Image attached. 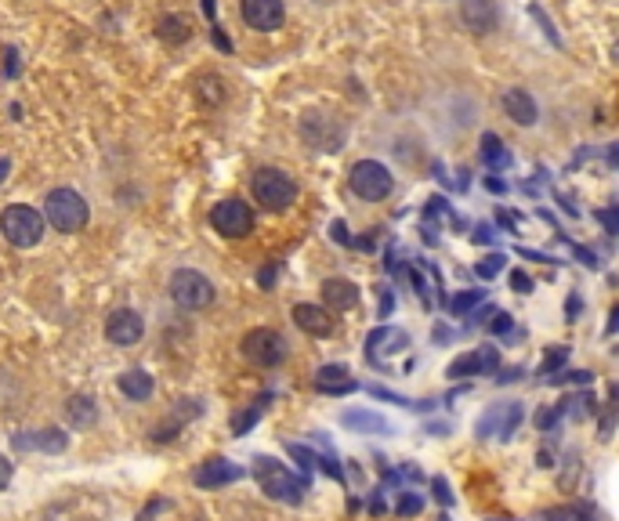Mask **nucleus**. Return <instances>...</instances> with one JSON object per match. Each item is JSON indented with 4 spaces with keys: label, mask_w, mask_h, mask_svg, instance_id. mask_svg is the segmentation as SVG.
<instances>
[{
    "label": "nucleus",
    "mask_w": 619,
    "mask_h": 521,
    "mask_svg": "<svg viewBox=\"0 0 619 521\" xmlns=\"http://www.w3.org/2000/svg\"><path fill=\"white\" fill-rule=\"evenodd\" d=\"M44 214H48V221L58 228V232H66V236H73V232H84L87 218H91V210H87L84 196L73 189H51L48 199H44Z\"/></svg>",
    "instance_id": "1"
},
{
    "label": "nucleus",
    "mask_w": 619,
    "mask_h": 521,
    "mask_svg": "<svg viewBox=\"0 0 619 521\" xmlns=\"http://www.w3.org/2000/svg\"><path fill=\"white\" fill-rule=\"evenodd\" d=\"M254 199H258L261 207L272 210V214H283V210H290V203L297 199V181L290 178L286 171H279V167H261L258 174H254Z\"/></svg>",
    "instance_id": "2"
},
{
    "label": "nucleus",
    "mask_w": 619,
    "mask_h": 521,
    "mask_svg": "<svg viewBox=\"0 0 619 521\" xmlns=\"http://www.w3.org/2000/svg\"><path fill=\"white\" fill-rule=\"evenodd\" d=\"M0 232H4L11 247L29 250L37 247L40 236H44V218H40V210L15 203V207H4V214H0Z\"/></svg>",
    "instance_id": "3"
},
{
    "label": "nucleus",
    "mask_w": 619,
    "mask_h": 521,
    "mask_svg": "<svg viewBox=\"0 0 619 521\" xmlns=\"http://www.w3.org/2000/svg\"><path fill=\"white\" fill-rule=\"evenodd\" d=\"M301 138L315 152H341L348 142V127L330 113H305L301 116Z\"/></svg>",
    "instance_id": "4"
},
{
    "label": "nucleus",
    "mask_w": 619,
    "mask_h": 521,
    "mask_svg": "<svg viewBox=\"0 0 619 521\" xmlns=\"http://www.w3.org/2000/svg\"><path fill=\"white\" fill-rule=\"evenodd\" d=\"M171 297L185 312H200V308L214 304V283L203 272H196V268H178L171 275Z\"/></svg>",
    "instance_id": "5"
},
{
    "label": "nucleus",
    "mask_w": 619,
    "mask_h": 521,
    "mask_svg": "<svg viewBox=\"0 0 619 521\" xmlns=\"http://www.w3.org/2000/svg\"><path fill=\"white\" fill-rule=\"evenodd\" d=\"M352 192L366 203H377V199H388L391 189H395V178L388 174V167L377 160H359L352 167V178H348Z\"/></svg>",
    "instance_id": "6"
},
{
    "label": "nucleus",
    "mask_w": 619,
    "mask_h": 521,
    "mask_svg": "<svg viewBox=\"0 0 619 521\" xmlns=\"http://www.w3.org/2000/svg\"><path fill=\"white\" fill-rule=\"evenodd\" d=\"M254 464H258L254 474H258L261 489H265L268 496H276V500H286V503H301V496H305V482H301V478H294L283 464L268 460V456H261Z\"/></svg>",
    "instance_id": "7"
},
{
    "label": "nucleus",
    "mask_w": 619,
    "mask_h": 521,
    "mask_svg": "<svg viewBox=\"0 0 619 521\" xmlns=\"http://www.w3.org/2000/svg\"><path fill=\"white\" fill-rule=\"evenodd\" d=\"M210 225L214 232H221L225 239H243L254 232V210L243 199H221L210 210Z\"/></svg>",
    "instance_id": "8"
},
{
    "label": "nucleus",
    "mask_w": 619,
    "mask_h": 521,
    "mask_svg": "<svg viewBox=\"0 0 619 521\" xmlns=\"http://www.w3.org/2000/svg\"><path fill=\"white\" fill-rule=\"evenodd\" d=\"M239 348H243V355H247L254 366H261V370H272V366H279V362L286 359V341H283V333H276V330H250Z\"/></svg>",
    "instance_id": "9"
},
{
    "label": "nucleus",
    "mask_w": 619,
    "mask_h": 521,
    "mask_svg": "<svg viewBox=\"0 0 619 521\" xmlns=\"http://www.w3.org/2000/svg\"><path fill=\"white\" fill-rule=\"evenodd\" d=\"M239 15L258 33H272V29H279L286 22L283 0H239Z\"/></svg>",
    "instance_id": "10"
},
{
    "label": "nucleus",
    "mask_w": 619,
    "mask_h": 521,
    "mask_svg": "<svg viewBox=\"0 0 619 521\" xmlns=\"http://www.w3.org/2000/svg\"><path fill=\"white\" fill-rule=\"evenodd\" d=\"M522 424V406L518 402H504V406H493L486 417L478 420V435L482 438H511L515 427Z\"/></svg>",
    "instance_id": "11"
},
{
    "label": "nucleus",
    "mask_w": 619,
    "mask_h": 521,
    "mask_svg": "<svg viewBox=\"0 0 619 521\" xmlns=\"http://www.w3.org/2000/svg\"><path fill=\"white\" fill-rule=\"evenodd\" d=\"M145 333V323L142 315L131 312V308H120V312H113L109 319H105V337L113 344H120V348H131V344L142 341Z\"/></svg>",
    "instance_id": "12"
},
{
    "label": "nucleus",
    "mask_w": 619,
    "mask_h": 521,
    "mask_svg": "<svg viewBox=\"0 0 619 521\" xmlns=\"http://www.w3.org/2000/svg\"><path fill=\"white\" fill-rule=\"evenodd\" d=\"M496 19H500L496 0H460V22H464L471 33H478V37L493 33Z\"/></svg>",
    "instance_id": "13"
},
{
    "label": "nucleus",
    "mask_w": 619,
    "mask_h": 521,
    "mask_svg": "<svg viewBox=\"0 0 619 521\" xmlns=\"http://www.w3.org/2000/svg\"><path fill=\"white\" fill-rule=\"evenodd\" d=\"M69 446V435L48 427V431H22L15 435V449H26V453H62Z\"/></svg>",
    "instance_id": "14"
},
{
    "label": "nucleus",
    "mask_w": 619,
    "mask_h": 521,
    "mask_svg": "<svg viewBox=\"0 0 619 521\" xmlns=\"http://www.w3.org/2000/svg\"><path fill=\"white\" fill-rule=\"evenodd\" d=\"M243 478V467L232 464V460H207V464H200V471H196V485L200 489H221V485H232Z\"/></svg>",
    "instance_id": "15"
},
{
    "label": "nucleus",
    "mask_w": 619,
    "mask_h": 521,
    "mask_svg": "<svg viewBox=\"0 0 619 521\" xmlns=\"http://www.w3.org/2000/svg\"><path fill=\"white\" fill-rule=\"evenodd\" d=\"M504 113L511 116L518 127H533L536 120H540V109H536L533 95H529V91H522V87H511V91H504Z\"/></svg>",
    "instance_id": "16"
},
{
    "label": "nucleus",
    "mask_w": 619,
    "mask_h": 521,
    "mask_svg": "<svg viewBox=\"0 0 619 521\" xmlns=\"http://www.w3.org/2000/svg\"><path fill=\"white\" fill-rule=\"evenodd\" d=\"M294 323L301 326L305 333H312V337H330V333L337 330V323L330 319V312L319 308V304H297Z\"/></svg>",
    "instance_id": "17"
},
{
    "label": "nucleus",
    "mask_w": 619,
    "mask_h": 521,
    "mask_svg": "<svg viewBox=\"0 0 619 521\" xmlns=\"http://www.w3.org/2000/svg\"><path fill=\"white\" fill-rule=\"evenodd\" d=\"M323 301L334 308V312H348L359 304V286L348 283V279H326L323 283Z\"/></svg>",
    "instance_id": "18"
},
{
    "label": "nucleus",
    "mask_w": 619,
    "mask_h": 521,
    "mask_svg": "<svg viewBox=\"0 0 619 521\" xmlns=\"http://www.w3.org/2000/svg\"><path fill=\"white\" fill-rule=\"evenodd\" d=\"M493 366H496V351L482 348L453 362V366H449V377H467V373H482V370H493Z\"/></svg>",
    "instance_id": "19"
},
{
    "label": "nucleus",
    "mask_w": 619,
    "mask_h": 521,
    "mask_svg": "<svg viewBox=\"0 0 619 521\" xmlns=\"http://www.w3.org/2000/svg\"><path fill=\"white\" fill-rule=\"evenodd\" d=\"M315 388L330 391V395H344V391L355 388V380H348V370L344 366H323L315 373Z\"/></svg>",
    "instance_id": "20"
},
{
    "label": "nucleus",
    "mask_w": 619,
    "mask_h": 521,
    "mask_svg": "<svg viewBox=\"0 0 619 521\" xmlns=\"http://www.w3.org/2000/svg\"><path fill=\"white\" fill-rule=\"evenodd\" d=\"M344 424L355 427V431H366V435H391V424L377 413H366V409H348L344 413Z\"/></svg>",
    "instance_id": "21"
},
{
    "label": "nucleus",
    "mask_w": 619,
    "mask_h": 521,
    "mask_svg": "<svg viewBox=\"0 0 619 521\" xmlns=\"http://www.w3.org/2000/svg\"><path fill=\"white\" fill-rule=\"evenodd\" d=\"M120 391L127 398H134V402H145V398L153 395V377L145 370H127L120 373Z\"/></svg>",
    "instance_id": "22"
},
{
    "label": "nucleus",
    "mask_w": 619,
    "mask_h": 521,
    "mask_svg": "<svg viewBox=\"0 0 619 521\" xmlns=\"http://www.w3.org/2000/svg\"><path fill=\"white\" fill-rule=\"evenodd\" d=\"M95 417H98V406L91 402L87 395H73L66 402V420H69V427H91L95 424Z\"/></svg>",
    "instance_id": "23"
},
{
    "label": "nucleus",
    "mask_w": 619,
    "mask_h": 521,
    "mask_svg": "<svg viewBox=\"0 0 619 521\" xmlns=\"http://www.w3.org/2000/svg\"><path fill=\"white\" fill-rule=\"evenodd\" d=\"M189 22L181 19V15H160L156 19V37L167 40V44H185L189 40Z\"/></svg>",
    "instance_id": "24"
},
{
    "label": "nucleus",
    "mask_w": 619,
    "mask_h": 521,
    "mask_svg": "<svg viewBox=\"0 0 619 521\" xmlns=\"http://www.w3.org/2000/svg\"><path fill=\"white\" fill-rule=\"evenodd\" d=\"M482 156H486L489 167H507V163H511V156H507V149L500 145L496 134H486V138H482Z\"/></svg>",
    "instance_id": "25"
},
{
    "label": "nucleus",
    "mask_w": 619,
    "mask_h": 521,
    "mask_svg": "<svg viewBox=\"0 0 619 521\" xmlns=\"http://www.w3.org/2000/svg\"><path fill=\"white\" fill-rule=\"evenodd\" d=\"M482 290H467V294H457L453 297V301H449V312L453 315H467L471 312V308H475V304H482Z\"/></svg>",
    "instance_id": "26"
},
{
    "label": "nucleus",
    "mask_w": 619,
    "mask_h": 521,
    "mask_svg": "<svg viewBox=\"0 0 619 521\" xmlns=\"http://www.w3.org/2000/svg\"><path fill=\"white\" fill-rule=\"evenodd\" d=\"M420 507H424V500H420L417 493H402V500H399V514H402V518H413V514H420Z\"/></svg>",
    "instance_id": "27"
},
{
    "label": "nucleus",
    "mask_w": 619,
    "mask_h": 521,
    "mask_svg": "<svg viewBox=\"0 0 619 521\" xmlns=\"http://www.w3.org/2000/svg\"><path fill=\"white\" fill-rule=\"evenodd\" d=\"M583 518H587V511H580V507H565V511L547 514V521H583Z\"/></svg>",
    "instance_id": "28"
},
{
    "label": "nucleus",
    "mask_w": 619,
    "mask_h": 521,
    "mask_svg": "<svg viewBox=\"0 0 619 521\" xmlns=\"http://www.w3.org/2000/svg\"><path fill=\"white\" fill-rule=\"evenodd\" d=\"M511 286H515L518 294H529V290H533V283H529V275H525V272H515V275H511Z\"/></svg>",
    "instance_id": "29"
},
{
    "label": "nucleus",
    "mask_w": 619,
    "mask_h": 521,
    "mask_svg": "<svg viewBox=\"0 0 619 521\" xmlns=\"http://www.w3.org/2000/svg\"><path fill=\"white\" fill-rule=\"evenodd\" d=\"M500 261H504V257H486V261L478 265V275H493L496 268H500Z\"/></svg>",
    "instance_id": "30"
},
{
    "label": "nucleus",
    "mask_w": 619,
    "mask_h": 521,
    "mask_svg": "<svg viewBox=\"0 0 619 521\" xmlns=\"http://www.w3.org/2000/svg\"><path fill=\"white\" fill-rule=\"evenodd\" d=\"M8 485H11V464L0 456V489H8Z\"/></svg>",
    "instance_id": "31"
},
{
    "label": "nucleus",
    "mask_w": 619,
    "mask_h": 521,
    "mask_svg": "<svg viewBox=\"0 0 619 521\" xmlns=\"http://www.w3.org/2000/svg\"><path fill=\"white\" fill-rule=\"evenodd\" d=\"M435 500H442V503L453 500V496H449V485L442 482V478H435Z\"/></svg>",
    "instance_id": "32"
},
{
    "label": "nucleus",
    "mask_w": 619,
    "mask_h": 521,
    "mask_svg": "<svg viewBox=\"0 0 619 521\" xmlns=\"http://www.w3.org/2000/svg\"><path fill=\"white\" fill-rule=\"evenodd\" d=\"M493 330H496V333H507V330H511V315H507V312H500V315H496Z\"/></svg>",
    "instance_id": "33"
},
{
    "label": "nucleus",
    "mask_w": 619,
    "mask_h": 521,
    "mask_svg": "<svg viewBox=\"0 0 619 521\" xmlns=\"http://www.w3.org/2000/svg\"><path fill=\"white\" fill-rule=\"evenodd\" d=\"M272 279H276V268H265V272H261V286H268Z\"/></svg>",
    "instance_id": "34"
},
{
    "label": "nucleus",
    "mask_w": 619,
    "mask_h": 521,
    "mask_svg": "<svg viewBox=\"0 0 619 521\" xmlns=\"http://www.w3.org/2000/svg\"><path fill=\"white\" fill-rule=\"evenodd\" d=\"M8 167H11L8 160H0V181H4V174H8Z\"/></svg>",
    "instance_id": "35"
},
{
    "label": "nucleus",
    "mask_w": 619,
    "mask_h": 521,
    "mask_svg": "<svg viewBox=\"0 0 619 521\" xmlns=\"http://www.w3.org/2000/svg\"><path fill=\"white\" fill-rule=\"evenodd\" d=\"M203 11H207V15H214V0H203Z\"/></svg>",
    "instance_id": "36"
}]
</instances>
